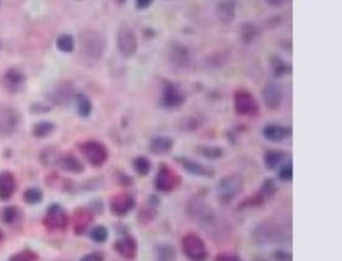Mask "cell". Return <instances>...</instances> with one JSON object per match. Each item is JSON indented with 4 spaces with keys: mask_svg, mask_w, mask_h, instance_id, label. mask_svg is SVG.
Listing matches in <instances>:
<instances>
[{
    "mask_svg": "<svg viewBox=\"0 0 342 261\" xmlns=\"http://www.w3.org/2000/svg\"><path fill=\"white\" fill-rule=\"evenodd\" d=\"M81 51L91 60H100L105 53L104 38L95 30H85L80 34Z\"/></svg>",
    "mask_w": 342,
    "mask_h": 261,
    "instance_id": "1",
    "label": "cell"
},
{
    "mask_svg": "<svg viewBox=\"0 0 342 261\" xmlns=\"http://www.w3.org/2000/svg\"><path fill=\"white\" fill-rule=\"evenodd\" d=\"M182 249L190 261H205L208 257L207 245L196 233H187L183 237Z\"/></svg>",
    "mask_w": 342,
    "mask_h": 261,
    "instance_id": "2",
    "label": "cell"
},
{
    "mask_svg": "<svg viewBox=\"0 0 342 261\" xmlns=\"http://www.w3.org/2000/svg\"><path fill=\"white\" fill-rule=\"evenodd\" d=\"M117 45L118 50L124 57L134 56L138 48L137 36H136L134 30L130 29L129 27H122L119 29V33H118Z\"/></svg>",
    "mask_w": 342,
    "mask_h": 261,
    "instance_id": "3",
    "label": "cell"
},
{
    "mask_svg": "<svg viewBox=\"0 0 342 261\" xmlns=\"http://www.w3.org/2000/svg\"><path fill=\"white\" fill-rule=\"evenodd\" d=\"M81 151H83L86 159L95 166L102 165L107 160V150H106L104 145L100 144L97 141L85 142L83 145V147H81Z\"/></svg>",
    "mask_w": 342,
    "mask_h": 261,
    "instance_id": "4",
    "label": "cell"
},
{
    "mask_svg": "<svg viewBox=\"0 0 342 261\" xmlns=\"http://www.w3.org/2000/svg\"><path fill=\"white\" fill-rule=\"evenodd\" d=\"M235 111L243 115H254L259 112V105L250 93L239 91L234 96Z\"/></svg>",
    "mask_w": 342,
    "mask_h": 261,
    "instance_id": "5",
    "label": "cell"
},
{
    "mask_svg": "<svg viewBox=\"0 0 342 261\" xmlns=\"http://www.w3.org/2000/svg\"><path fill=\"white\" fill-rule=\"evenodd\" d=\"M241 188H243V184H241L240 179L235 178V176H227L220 181L217 191H219L221 199L229 202L240 192Z\"/></svg>",
    "mask_w": 342,
    "mask_h": 261,
    "instance_id": "6",
    "label": "cell"
},
{
    "mask_svg": "<svg viewBox=\"0 0 342 261\" xmlns=\"http://www.w3.org/2000/svg\"><path fill=\"white\" fill-rule=\"evenodd\" d=\"M44 224L51 230L65 229L68 224V216L66 211L59 204H53L47 209Z\"/></svg>",
    "mask_w": 342,
    "mask_h": 261,
    "instance_id": "7",
    "label": "cell"
},
{
    "mask_svg": "<svg viewBox=\"0 0 342 261\" xmlns=\"http://www.w3.org/2000/svg\"><path fill=\"white\" fill-rule=\"evenodd\" d=\"M20 115L13 108L0 109V136L10 135L19 125Z\"/></svg>",
    "mask_w": 342,
    "mask_h": 261,
    "instance_id": "8",
    "label": "cell"
},
{
    "mask_svg": "<svg viewBox=\"0 0 342 261\" xmlns=\"http://www.w3.org/2000/svg\"><path fill=\"white\" fill-rule=\"evenodd\" d=\"M26 83V77L19 68H9L3 78V84L5 89L10 93H19L23 89Z\"/></svg>",
    "mask_w": 342,
    "mask_h": 261,
    "instance_id": "9",
    "label": "cell"
},
{
    "mask_svg": "<svg viewBox=\"0 0 342 261\" xmlns=\"http://www.w3.org/2000/svg\"><path fill=\"white\" fill-rule=\"evenodd\" d=\"M285 231L281 230V227L277 224H273V226L269 224L262 225L256 232L257 239L261 242H279L281 237H285Z\"/></svg>",
    "mask_w": 342,
    "mask_h": 261,
    "instance_id": "10",
    "label": "cell"
},
{
    "mask_svg": "<svg viewBox=\"0 0 342 261\" xmlns=\"http://www.w3.org/2000/svg\"><path fill=\"white\" fill-rule=\"evenodd\" d=\"M177 185V178L170 169H168L166 166H163L162 169H159L158 175L156 178V187L159 191L163 192H169V191L174 190L175 186Z\"/></svg>",
    "mask_w": 342,
    "mask_h": 261,
    "instance_id": "11",
    "label": "cell"
},
{
    "mask_svg": "<svg viewBox=\"0 0 342 261\" xmlns=\"http://www.w3.org/2000/svg\"><path fill=\"white\" fill-rule=\"evenodd\" d=\"M263 101H265L266 106L271 109H275L280 106L281 102V90L277 84L269 83L263 89Z\"/></svg>",
    "mask_w": 342,
    "mask_h": 261,
    "instance_id": "12",
    "label": "cell"
},
{
    "mask_svg": "<svg viewBox=\"0 0 342 261\" xmlns=\"http://www.w3.org/2000/svg\"><path fill=\"white\" fill-rule=\"evenodd\" d=\"M134 199L129 194H118L111 200V209L114 214L125 215L134 208Z\"/></svg>",
    "mask_w": 342,
    "mask_h": 261,
    "instance_id": "13",
    "label": "cell"
},
{
    "mask_svg": "<svg viewBox=\"0 0 342 261\" xmlns=\"http://www.w3.org/2000/svg\"><path fill=\"white\" fill-rule=\"evenodd\" d=\"M184 97L177 88H175L174 85H168L165 88L164 93H163V103H164L165 107L176 108L182 105Z\"/></svg>",
    "mask_w": 342,
    "mask_h": 261,
    "instance_id": "14",
    "label": "cell"
},
{
    "mask_svg": "<svg viewBox=\"0 0 342 261\" xmlns=\"http://www.w3.org/2000/svg\"><path fill=\"white\" fill-rule=\"evenodd\" d=\"M16 190V181L11 172H3L0 176V199L8 200L11 198Z\"/></svg>",
    "mask_w": 342,
    "mask_h": 261,
    "instance_id": "15",
    "label": "cell"
},
{
    "mask_svg": "<svg viewBox=\"0 0 342 261\" xmlns=\"http://www.w3.org/2000/svg\"><path fill=\"white\" fill-rule=\"evenodd\" d=\"M116 250L125 259H134L137 254V244L131 237H124L116 243Z\"/></svg>",
    "mask_w": 342,
    "mask_h": 261,
    "instance_id": "16",
    "label": "cell"
},
{
    "mask_svg": "<svg viewBox=\"0 0 342 261\" xmlns=\"http://www.w3.org/2000/svg\"><path fill=\"white\" fill-rule=\"evenodd\" d=\"M290 134H291L290 127L277 125V124H271L263 129V136L272 142H279L286 139Z\"/></svg>",
    "mask_w": 342,
    "mask_h": 261,
    "instance_id": "17",
    "label": "cell"
},
{
    "mask_svg": "<svg viewBox=\"0 0 342 261\" xmlns=\"http://www.w3.org/2000/svg\"><path fill=\"white\" fill-rule=\"evenodd\" d=\"M217 15L223 23H229L234 20L235 16V2L234 0H223L217 6Z\"/></svg>",
    "mask_w": 342,
    "mask_h": 261,
    "instance_id": "18",
    "label": "cell"
},
{
    "mask_svg": "<svg viewBox=\"0 0 342 261\" xmlns=\"http://www.w3.org/2000/svg\"><path fill=\"white\" fill-rule=\"evenodd\" d=\"M172 148V140L165 136H158L154 138L151 142L150 150L153 152L154 154H165Z\"/></svg>",
    "mask_w": 342,
    "mask_h": 261,
    "instance_id": "19",
    "label": "cell"
},
{
    "mask_svg": "<svg viewBox=\"0 0 342 261\" xmlns=\"http://www.w3.org/2000/svg\"><path fill=\"white\" fill-rule=\"evenodd\" d=\"M60 165H61V168L63 170H66V171H69V172H74V174H79L84 170V166L83 164L80 163L79 159H77L74 156H67L62 157L61 159H60Z\"/></svg>",
    "mask_w": 342,
    "mask_h": 261,
    "instance_id": "20",
    "label": "cell"
},
{
    "mask_svg": "<svg viewBox=\"0 0 342 261\" xmlns=\"http://www.w3.org/2000/svg\"><path fill=\"white\" fill-rule=\"evenodd\" d=\"M90 221H91V214L87 210H78L75 212L74 216V229L77 233H81L85 231V229L89 226Z\"/></svg>",
    "mask_w": 342,
    "mask_h": 261,
    "instance_id": "21",
    "label": "cell"
},
{
    "mask_svg": "<svg viewBox=\"0 0 342 261\" xmlns=\"http://www.w3.org/2000/svg\"><path fill=\"white\" fill-rule=\"evenodd\" d=\"M178 162L182 164V166L187 171L190 172V174L194 175H208V170L204 165H202L201 163H197L194 160L190 159H186V158H181L178 159Z\"/></svg>",
    "mask_w": 342,
    "mask_h": 261,
    "instance_id": "22",
    "label": "cell"
},
{
    "mask_svg": "<svg viewBox=\"0 0 342 261\" xmlns=\"http://www.w3.org/2000/svg\"><path fill=\"white\" fill-rule=\"evenodd\" d=\"M157 261H176V251L171 245L162 244L157 248Z\"/></svg>",
    "mask_w": 342,
    "mask_h": 261,
    "instance_id": "23",
    "label": "cell"
},
{
    "mask_svg": "<svg viewBox=\"0 0 342 261\" xmlns=\"http://www.w3.org/2000/svg\"><path fill=\"white\" fill-rule=\"evenodd\" d=\"M77 108L81 117H89L92 111V103L89 97L79 94L77 95Z\"/></svg>",
    "mask_w": 342,
    "mask_h": 261,
    "instance_id": "24",
    "label": "cell"
},
{
    "mask_svg": "<svg viewBox=\"0 0 342 261\" xmlns=\"http://www.w3.org/2000/svg\"><path fill=\"white\" fill-rule=\"evenodd\" d=\"M56 47L62 53H72L74 50V39L71 34H62L57 38Z\"/></svg>",
    "mask_w": 342,
    "mask_h": 261,
    "instance_id": "25",
    "label": "cell"
},
{
    "mask_svg": "<svg viewBox=\"0 0 342 261\" xmlns=\"http://www.w3.org/2000/svg\"><path fill=\"white\" fill-rule=\"evenodd\" d=\"M54 129H55V125L50 121H40V123L33 126V135L39 139L45 138V136L50 135L54 132Z\"/></svg>",
    "mask_w": 342,
    "mask_h": 261,
    "instance_id": "26",
    "label": "cell"
},
{
    "mask_svg": "<svg viewBox=\"0 0 342 261\" xmlns=\"http://www.w3.org/2000/svg\"><path fill=\"white\" fill-rule=\"evenodd\" d=\"M284 159V154L280 151H269L265 157V163L268 169H275Z\"/></svg>",
    "mask_w": 342,
    "mask_h": 261,
    "instance_id": "27",
    "label": "cell"
},
{
    "mask_svg": "<svg viewBox=\"0 0 342 261\" xmlns=\"http://www.w3.org/2000/svg\"><path fill=\"white\" fill-rule=\"evenodd\" d=\"M23 199L26 200L28 204H38L43 199V192L37 187H31L26 191L23 194Z\"/></svg>",
    "mask_w": 342,
    "mask_h": 261,
    "instance_id": "28",
    "label": "cell"
},
{
    "mask_svg": "<svg viewBox=\"0 0 342 261\" xmlns=\"http://www.w3.org/2000/svg\"><path fill=\"white\" fill-rule=\"evenodd\" d=\"M134 168L138 174L146 176L151 170V162L144 157H138L134 160Z\"/></svg>",
    "mask_w": 342,
    "mask_h": 261,
    "instance_id": "29",
    "label": "cell"
},
{
    "mask_svg": "<svg viewBox=\"0 0 342 261\" xmlns=\"http://www.w3.org/2000/svg\"><path fill=\"white\" fill-rule=\"evenodd\" d=\"M90 238L96 243H105L108 238V231L105 226L93 227L91 233H90Z\"/></svg>",
    "mask_w": 342,
    "mask_h": 261,
    "instance_id": "30",
    "label": "cell"
},
{
    "mask_svg": "<svg viewBox=\"0 0 342 261\" xmlns=\"http://www.w3.org/2000/svg\"><path fill=\"white\" fill-rule=\"evenodd\" d=\"M172 59L175 60V63L178 67H184V65H187V62H188L189 55L183 48H178L172 53Z\"/></svg>",
    "mask_w": 342,
    "mask_h": 261,
    "instance_id": "31",
    "label": "cell"
},
{
    "mask_svg": "<svg viewBox=\"0 0 342 261\" xmlns=\"http://www.w3.org/2000/svg\"><path fill=\"white\" fill-rule=\"evenodd\" d=\"M16 218V209L14 206H7V208L3 210V221L7 224H11Z\"/></svg>",
    "mask_w": 342,
    "mask_h": 261,
    "instance_id": "32",
    "label": "cell"
},
{
    "mask_svg": "<svg viewBox=\"0 0 342 261\" xmlns=\"http://www.w3.org/2000/svg\"><path fill=\"white\" fill-rule=\"evenodd\" d=\"M34 259L35 255L31 251H23V253L14 255L10 261H34Z\"/></svg>",
    "mask_w": 342,
    "mask_h": 261,
    "instance_id": "33",
    "label": "cell"
},
{
    "mask_svg": "<svg viewBox=\"0 0 342 261\" xmlns=\"http://www.w3.org/2000/svg\"><path fill=\"white\" fill-rule=\"evenodd\" d=\"M69 95H71V90L67 89V88H66V85H63V86L57 89L56 95H55V101H57V102L65 101V100H67V97Z\"/></svg>",
    "mask_w": 342,
    "mask_h": 261,
    "instance_id": "34",
    "label": "cell"
},
{
    "mask_svg": "<svg viewBox=\"0 0 342 261\" xmlns=\"http://www.w3.org/2000/svg\"><path fill=\"white\" fill-rule=\"evenodd\" d=\"M279 179L283 181H290L292 179V166L291 164H287L280 170L279 172Z\"/></svg>",
    "mask_w": 342,
    "mask_h": 261,
    "instance_id": "35",
    "label": "cell"
},
{
    "mask_svg": "<svg viewBox=\"0 0 342 261\" xmlns=\"http://www.w3.org/2000/svg\"><path fill=\"white\" fill-rule=\"evenodd\" d=\"M80 261H105V256L104 254L96 251V253H90L85 255V256H83Z\"/></svg>",
    "mask_w": 342,
    "mask_h": 261,
    "instance_id": "36",
    "label": "cell"
},
{
    "mask_svg": "<svg viewBox=\"0 0 342 261\" xmlns=\"http://www.w3.org/2000/svg\"><path fill=\"white\" fill-rule=\"evenodd\" d=\"M214 261H240L238 256L231 254H220L215 257Z\"/></svg>",
    "mask_w": 342,
    "mask_h": 261,
    "instance_id": "37",
    "label": "cell"
},
{
    "mask_svg": "<svg viewBox=\"0 0 342 261\" xmlns=\"http://www.w3.org/2000/svg\"><path fill=\"white\" fill-rule=\"evenodd\" d=\"M152 3H153V0H136V5H137L138 9L150 8Z\"/></svg>",
    "mask_w": 342,
    "mask_h": 261,
    "instance_id": "38",
    "label": "cell"
},
{
    "mask_svg": "<svg viewBox=\"0 0 342 261\" xmlns=\"http://www.w3.org/2000/svg\"><path fill=\"white\" fill-rule=\"evenodd\" d=\"M275 257L279 261H291V255L287 253H281V251L275 253Z\"/></svg>",
    "mask_w": 342,
    "mask_h": 261,
    "instance_id": "39",
    "label": "cell"
},
{
    "mask_svg": "<svg viewBox=\"0 0 342 261\" xmlns=\"http://www.w3.org/2000/svg\"><path fill=\"white\" fill-rule=\"evenodd\" d=\"M266 2L272 6H280L285 0H266Z\"/></svg>",
    "mask_w": 342,
    "mask_h": 261,
    "instance_id": "40",
    "label": "cell"
},
{
    "mask_svg": "<svg viewBox=\"0 0 342 261\" xmlns=\"http://www.w3.org/2000/svg\"><path fill=\"white\" fill-rule=\"evenodd\" d=\"M0 239H2V232H0Z\"/></svg>",
    "mask_w": 342,
    "mask_h": 261,
    "instance_id": "41",
    "label": "cell"
}]
</instances>
